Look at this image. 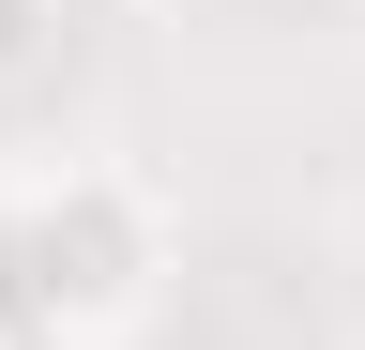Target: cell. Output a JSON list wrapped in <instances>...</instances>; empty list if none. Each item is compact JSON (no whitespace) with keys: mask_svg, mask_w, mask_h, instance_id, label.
Wrapping results in <instances>:
<instances>
[{"mask_svg":"<svg viewBox=\"0 0 365 350\" xmlns=\"http://www.w3.org/2000/svg\"><path fill=\"white\" fill-rule=\"evenodd\" d=\"M46 46H61V0H0V92H16Z\"/></svg>","mask_w":365,"mask_h":350,"instance_id":"obj_2","label":"cell"},{"mask_svg":"<svg viewBox=\"0 0 365 350\" xmlns=\"http://www.w3.org/2000/svg\"><path fill=\"white\" fill-rule=\"evenodd\" d=\"M16 244H31L46 335H76V350L137 335L153 289H168V198L137 168H107V153H61L46 183H16Z\"/></svg>","mask_w":365,"mask_h":350,"instance_id":"obj_1","label":"cell"},{"mask_svg":"<svg viewBox=\"0 0 365 350\" xmlns=\"http://www.w3.org/2000/svg\"><path fill=\"white\" fill-rule=\"evenodd\" d=\"M16 350H76V335H16Z\"/></svg>","mask_w":365,"mask_h":350,"instance_id":"obj_4","label":"cell"},{"mask_svg":"<svg viewBox=\"0 0 365 350\" xmlns=\"http://www.w3.org/2000/svg\"><path fill=\"white\" fill-rule=\"evenodd\" d=\"M46 335V304H31V244H16V198H0V350Z\"/></svg>","mask_w":365,"mask_h":350,"instance_id":"obj_3","label":"cell"}]
</instances>
